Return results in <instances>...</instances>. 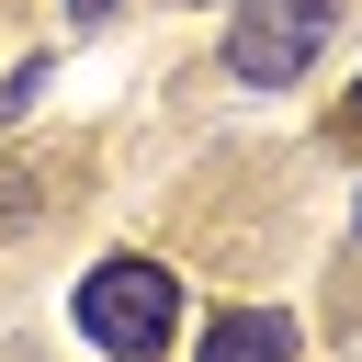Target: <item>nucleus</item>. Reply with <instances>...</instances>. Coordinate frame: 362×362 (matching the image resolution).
Here are the masks:
<instances>
[{
    "instance_id": "nucleus-1",
    "label": "nucleus",
    "mask_w": 362,
    "mask_h": 362,
    "mask_svg": "<svg viewBox=\"0 0 362 362\" xmlns=\"http://www.w3.org/2000/svg\"><path fill=\"white\" fill-rule=\"evenodd\" d=\"M68 317L90 328V351H113V362H158L170 351V328H181V272H158V260H102V272H79V294H68Z\"/></svg>"
},
{
    "instance_id": "nucleus-2",
    "label": "nucleus",
    "mask_w": 362,
    "mask_h": 362,
    "mask_svg": "<svg viewBox=\"0 0 362 362\" xmlns=\"http://www.w3.org/2000/svg\"><path fill=\"white\" fill-rule=\"evenodd\" d=\"M328 34H339V0H238V23H226V79H238V90H294Z\"/></svg>"
},
{
    "instance_id": "nucleus-3",
    "label": "nucleus",
    "mask_w": 362,
    "mask_h": 362,
    "mask_svg": "<svg viewBox=\"0 0 362 362\" xmlns=\"http://www.w3.org/2000/svg\"><path fill=\"white\" fill-rule=\"evenodd\" d=\"M192 362H294V317L283 305H226V317H204Z\"/></svg>"
},
{
    "instance_id": "nucleus-4",
    "label": "nucleus",
    "mask_w": 362,
    "mask_h": 362,
    "mask_svg": "<svg viewBox=\"0 0 362 362\" xmlns=\"http://www.w3.org/2000/svg\"><path fill=\"white\" fill-rule=\"evenodd\" d=\"M34 90H45V57H23V68H11V79H0V124H11V113H23V102H34Z\"/></svg>"
},
{
    "instance_id": "nucleus-5",
    "label": "nucleus",
    "mask_w": 362,
    "mask_h": 362,
    "mask_svg": "<svg viewBox=\"0 0 362 362\" xmlns=\"http://www.w3.org/2000/svg\"><path fill=\"white\" fill-rule=\"evenodd\" d=\"M68 11H79V23H90V11H113V0H68Z\"/></svg>"
},
{
    "instance_id": "nucleus-6",
    "label": "nucleus",
    "mask_w": 362,
    "mask_h": 362,
    "mask_svg": "<svg viewBox=\"0 0 362 362\" xmlns=\"http://www.w3.org/2000/svg\"><path fill=\"white\" fill-rule=\"evenodd\" d=\"M351 226H362V215H351Z\"/></svg>"
}]
</instances>
